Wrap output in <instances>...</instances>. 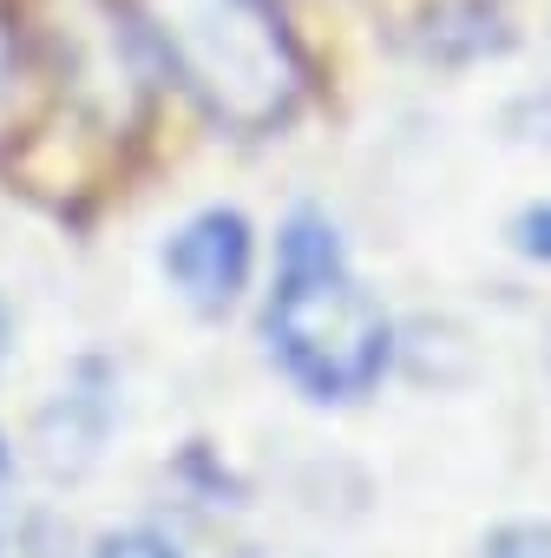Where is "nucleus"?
I'll return each mask as SVG.
<instances>
[{"label": "nucleus", "instance_id": "obj_1", "mask_svg": "<svg viewBox=\"0 0 551 558\" xmlns=\"http://www.w3.org/2000/svg\"><path fill=\"white\" fill-rule=\"evenodd\" d=\"M262 342L309 401H362L388 375L394 329L355 276L322 210H290L276 236V283L262 303Z\"/></svg>", "mask_w": 551, "mask_h": 558}, {"label": "nucleus", "instance_id": "obj_2", "mask_svg": "<svg viewBox=\"0 0 551 558\" xmlns=\"http://www.w3.org/2000/svg\"><path fill=\"white\" fill-rule=\"evenodd\" d=\"M145 34L171 80L243 138L290 125L309 93V66L276 0H145Z\"/></svg>", "mask_w": 551, "mask_h": 558}, {"label": "nucleus", "instance_id": "obj_3", "mask_svg": "<svg viewBox=\"0 0 551 558\" xmlns=\"http://www.w3.org/2000/svg\"><path fill=\"white\" fill-rule=\"evenodd\" d=\"M249 263H256V230L230 204H210V210L184 217L164 243V276L197 316H223L243 296Z\"/></svg>", "mask_w": 551, "mask_h": 558}, {"label": "nucleus", "instance_id": "obj_4", "mask_svg": "<svg viewBox=\"0 0 551 558\" xmlns=\"http://www.w3.org/2000/svg\"><path fill=\"white\" fill-rule=\"evenodd\" d=\"M86 381H93V362H79V375L40 414V447H47V466L53 473L93 466L99 460V440L112 427V375H99V388H86Z\"/></svg>", "mask_w": 551, "mask_h": 558}, {"label": "nucleus", "instance_id": "obj_5", "mask_svg": "<svg viewBox=\"0 0 551 558\" xmlns=\"http://www.w3.org/2000/svg\"><path fill=\"white\" fill-rule=\"evenodd\" d=\"M0 558H79L73 525L47 506H0Z\"/></svg>", "mask_w": 551, "mask_h": 558}, {"label": "nucleus", "instance_id": "obj_6", "mask_svg": "<svg viewBox=\"0 0 551 558\" xmlns=\"http://www.w3.org/2000/svg\"><path fill=\"white\" fill-rule=\"evenodd\" d=\"M27 93H34V66H27V47H21L8 0H0V138H14V125L27 119Z\"/></svg>", "mask_w": 551, "mask_h": 558}, {"label": "nucleus", "instance_id": "obj_7", "mask_svg": "<svg viewBox=\"0 0 551 558\" xmlns=\"http://www.w3.org/2000/svg\"><path fill=\"white\" fill-rule=\"evenodd\" d=\"M86 558H184V551H177V538L158 532V525H112Z\"/></svg>", "mask_w": 551, "mask_h": 558}, {"label": "nucleus", "instance_id": "obj_8", "mask_svg": "<svg viewBox=\"0 0 551 558\" xmlns=\"http://www.w3.org/2000/svg\"><path fill=\"white\" fill-rule=\"evenodd\" d=\"M479 558H551V519H512V525H499L479 545Z\"/></svg>", "mask_w": 551, "mask_h": 558}, {"label": "nucleus", "instance_id": "obj_9", "mask_svg": "<svg viewBox=\"0 0 551 558\" xmlns=\"http://www.w3.org/2000/svg\"><path fill=\"white\" fill-rule=\"evenodd\" d=\"M512 243H518L525 256H538V263H551V197L512 217Z\"/></svg>", "mask_w": 551, "mask_h": 558}, {"label": "nucleus", "instance_id": "obj_10", "mask_svg": "<svg viewBox=\"0 0 551 558\" xmlns=\"http://www.w3.org/2000/svg\"><path fill=\"white\" fill-rule=\"evenodd\" d=\"M8 486H14V447H8V434H0V506H8Z\"/></svg>", "mask_w": 551, "mask_h": 558}, {"label": "nucleus", "instance_id": "obj_11", "mask_svg": "<svg viewBox=\"0 0 551 558\" xmlns=\"http://www.w3.org/2000/svg\"><path fill=\"white\" fill-rule=\"evenodd\" d=\"M8 349H14V316H8V303H0V362H8Z\"/></svg>", "mask_w": 551, "mask_h": 558}]
</instances>
